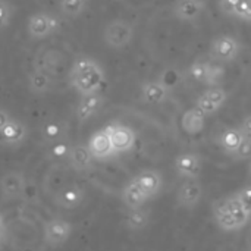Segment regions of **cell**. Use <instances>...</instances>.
<instances>
[{"label":"cell","instance_id":"28","mask_svg":"<svg viewBox=\"0 0 251 251\" xmlns=\"http://www.w3.org/2000/svg\"><path fill=\"white\" fill-rule=\"evenodd\" d=\"M209 69H210V62H196L191 65L190 68V74L191 76L199 81V82H204L206 84V79H207V75H209Z\"/></svg>","mask_w":251,"mask_h":251},{"label":"cell","instance_id":"9","mask_svg":"<svg viewBox=\"0 0 251 251\" xmlns=\"http://www.w3.org/2000/svg\"><path fill=\"white\" fill-rule=\"evenodd\" d=\"M203 196V187L197 179H188L178 190V204L184 209H194Z\"/></svg>","mask_w":251,"mask_h":251},{"label":"cell","instance_id":"21","mask_svg":"<svg viewBox=\"0 0 251 251\" xmlns=\"http://www.w3.org/2000/svg\"><path fill=\"white\" fill-rule=\"evenodd\" d=\"M244 138V134L241 129L238 128H228L225 129L221 137H219V143L222 146V149L228 153V154H232L237 151V149L240 147L241 141Z\"/></svg>","mask_w":251,"mask_h":251},{"label":"cell","instance_id":"25","mask_svg":"<svg viewBox=\"0 0 251 251\" xmlns=\"http://www.w3.org/2000/svg\"><path fill=\"white\" fill-rule=\"evenodd\" d=\"M59 7L65 18H76L85 10L87 0H60Z\"/></svg>","mask_w":251,"mask_h":251},{"label":"cell","instance_id":"34","mask_svg":"<svg viewBox=\"0 0 251 251\" xmlns=\"http://www.w3.org/2000/svg\"><path fill=\"white\" fill-rule=\"evenodd\" d=\"M237 197L240 199V201L243 203V206L246 207V210L251 215V185H247V187L241 188L238 191Z\"/></svg>","mask_w":251,"mask_h":251},{"label":"cell","instance_id":"35","mask_svg":"<svg viewBox=\"0 0 251 251\" xmlns=\"http://www.w3.org/2000/svg\"><path fill=\"white\" fill-rule=\"evenodd\" d=\"M240 129L243 131V134H244L246 137H250L251 138V115L250 116H247V118L243 121L241 128H240Z\"/></svg>","mask_w":251,"mask_h":251},{"label":"cell","instance_id":"14","mask_svg":"<svg viewBox=\"0 0 251 251\" xmlns=\"http://www.w3.org/2000/svg\"><path fill=\"white\" fill-rule=\"evenodd\" d=\"M134 181L140 185V188L146 193V196L149 199H153L156 197L160 190H162V185H163V179H162V175L157 172V171H143L141 174H138Z\"/></svg>","mask_w":251,"mask_h":251},{"label":"cell","instance_id":"6","mask_svg":"<svg viewBox=\"0 0 251 251\" xmlns=\"http://www.w3.org/2000/svg\"><path fill=\"white\" fill-rule=\"evenodd\" d=\"M240 53V43L231 35H221L212 43L210 56L218 62H232Z\"/></svg>","mask_w":251,"mask_h":251},{"label":"cell","instance_id":"11","mask_svg":"<svg viewBox=\"0 0 251 251\" xmlns=\"http://www.w3.org/2000/svg\"><path fill=\"white\" fill-rule=\"evenodd\" d=\"M84 199H85L84 188L72 184V185H68V187L62 188L57 193L56 204L60 209H65V210H74V209H78L84 203Z\"/></svg>","mask_w":251,"mask_h":251},{"label":"cell","instance_id":"30","mask_svg":"<svg viewBox=\"0 0 251 251\" xmlns=\"http://www.w3.org/2000/svg\"><path fill=\"white\" fill-rule=\"evenodd\" d=\"M69 151H71V146H68L60 140L57 143H53V147L50 149V156L53 159H68Z\"/></svg>","mask_w":251,"mask_h":251},{"label":"cell","instance_id":"38","mask_svg":"<svg viewBox=\"0 0 251 251\" xmlns=\"http://www.w3.org/2000/svg\"><path fill=\"white\" fill-rule=\"evenodd\" d=\"M3 226H4V222H3V216L0 215V231L3 229Z\"/></svg>","mask_w":251,"mask_h":251},{"label":"cell","instance_id":"17","mask_svg":"<svg viewBox=\"0 0 251 251\" xmlns=\"http://www.w3.org/2000/svg\"><path fill=\"white\" fill-rule=\"evenodd\" d=\"M206 4L203 0H178L175 4V16L182 21H196L204 12Z\"/></svg>","mask_w":251,"mask_h":251},{"label":"cell","instance_id":"18","mask_svg":"<svg viewBox=\"0 0 251 251\" xmlns=\"http://www.w3.org/2000/svg\"><path fill=\"white\" fill-rule=\"evenodd\" d=\"M168 93H169V90H168L166 84H163L160 81L146 82L141 90L143 100L150 104H157V103L165 101V99L168 97Z\"/></svg>","mask_w":251,"mask_h":251},{"label":"cell","instance_id":"16","mask_svg":"<svg viewBox=\"0 0 251 251\" xmlns=\"http://www.w3.org/2000/svg\"><path fill=\"white\" fill-rule=\"evenodd\" d=\"M28 135V129L25 124L16 119H10L9 124L0 131V141L7 146H18L21 144Z\"/></svg>","mask_w":251,"mask_h":251},{"label":"cell","instance_id":"4","mask_svg":"<svg viewBox=\"0 0 251 251\" xmlns=\"http://www.w3.org/2000/svg\"><path fill=\"white\" fill-rule=\"evenodd\" d=\"M104 129L110 137V141L116 154L129 151L135 146V132L129 126L122 125V124H110Z\"/></svg>","mask_w":251,"mask_h":251},{"label":"cell","instance_id":"20","mask_svg":"<svg viewBox=\"0 0 251 251\" xmlns=\"http://www.w3.org/2000/svg\"><path fill=\"white\" fill-rule=\"evenodd\" d=\"M122 199H124V203L128 206V209L141 207L149 200V197L146 196V193L140 188V185L134 179L124 188Z\"/></svg>","mask_w":251,"mask_h":251},{"label":"cell","instance_id":"2","mask_svg":"<svg viewBox=\"0 0 251 251\" xmlns=\"http://www.w3.org/2000/svg\"><path fill=\"white\" fill-rule=\"evenodd\" d=\"M60 26V21L47 12H37L29 16L28 19V34L34 40H43L49 35H51L54 31H57Z\"/></svg>","mask_w":251,"mask_h":251},{"label":"cell","instance_id":"13","mask_svg":"<svg viewBox=\"0 0 251 251\" xmlns=\"http://www.w3.org/2000/svg\"><path fill=\"white\" fill-rule=\"evenodd\" d=\"M103 104V97L99 93H93V94H87V96H81V100L78 103L76 107V119L78 122H87L88 119H91L101 107Z\"/></svg>","mask_w":251,"mask_h":251},{"label":"cell","instance_id":"37","mask_svg":"<svg viewBox=\"0 0 251 251\" xmlns=\"http://www.w3.org/2000/svg\"><path fill=\"white\" fill-rule=\"evenodd\" d=\"M237 3H238V0H224V6H225V9L229 10V12L234 10V7L237 6Z\"/></svg>","mask_w":251,"mask_h":251},{"label":"cell","instance_id":"8","mask_svg":"<svg viewBox=\"0 0 251 251\" xmlns=\"http://www.w3.org/2000/svg\"><path fill=\"white\" fill-rule=\"evenodd\" d=\"M88 149L93 154L94 159L97 160H104L107 157H112L115 153L113 150V146H112V141H110V137L109 134L106 132V129H100L97 132H94L88 141Z\"/></svg>","mask_w":251,"mask_h":251},{"label":"cell","instance_id":"24","mask_svg":"<svg viewBox=\"0 0 251 251\" xmlns=\"http://www.w3.org/2000/svg\"><path fill=\"white\" fill-rule=\"evenodd\" d=\"M28 84L29 90L35 94H44L50 90L51 87V79L46 72L41 71H32L28 76Z\"/></svg>","mask_w":251,"mask_h":251},{"label":"cell","instance_id":"36","mask_svg":"<svg viewBox=\"0 0 251 251\" xmlns=\"http://www.w3.org/2000/svg\"><path fill=\"white\" fill-rule=\"evenodd\" d=\"M9 121H10V116H9V113L6 112V110H3V109H0V131L9 124Z\"/></svg>","mask_w":251,"mask_h":251},{"label":"cell","instance_id":"27","mask_svg":"<svg viewBox=\"0 0 251 251\" xmlns=\"http://www.w3.org/2000/svg\"><path fill=\"white\" fill-rule=\"evenodd\" d=\"M63 134H65V128L60 122H49L43 126V131H41L43 140L51 144L60 141L63 138Z\"/></svg>","mask_w":251,"mask_h":251},{"label":"cell","instance_id":"22","mask_svg":"<svg viewBox=\"0 0 251 251\" xmlns=\"http://www.w3.org/2000/svg\"><path fill=\"white\" fill-rule=\"evenodd\" d=\"M149 221H150V212L143 207L129 209V212L126 215V226L131 231L144 229L149 225Z\"/></svg>","mask_w":251,"mask_h":251},{"label":"cell","instance_id":"12","mask_svg":"<svg viewBox=\"0 0 251 251\" xmlns=\"http://www.w3.org/2000/svg\"><path fill=\"white\" fill-rule=\"evenodd\" d=\"M176 172L188 179H197L201 174V160L194 153H184L175 159Z\"/></svg>","mask_w":251,"mask_h":251},{"label":"cell","instance_id":"19","mask_svg":"<svg viewBox=\"0 0 251 251\" xmlns=\"http://www.w3.org/2000/svg\"><path fill=\"white\" fill-rule=\"evenodd\" d=\"M204 118L206 115L196 106L190 110H187L182 116V128L187 134H199L204 128Z\"/></svg>","mask_w":251,"mask_h":251},{"label":"cell","instance_id":"26","mask_svg":"<svg viewBox=\"0 0 251 251\" xmlns=\"http://www.w3.org/2000/svg\"><path fill=\"white\" fill-rule=\"evenodd\" d=\"M215 216H216L218 225H219L224 231L232 232V231L241 229L240 225L237 224V221L232 218V215L226 210V207H225L224 204H222V206H218V209H216V212H215Z\"/></svg>","mask_w":251,"mask_h":251},{"label":"cell","instance_id":"7","mask_svg":"<svg viewBox=\"0 0 251 251\" xmlns=\"http://www.w3.org/2000/svg\"><path fill=\"white\" fill-rule=\"evenodd\" d=\"M228 94L224 88L221 87H212L207 91H204L199 100H197V107L204 113V115H212L215 113L218 109H221V106L226 101Z\"/></svg>","mask_w":251,"mask_h":251},{"label":"cell","instance_id":"23","mask_svg":"<svg viewBox=\"0 0 251 251\" xmlns=\"http://www.w3.org/2000/svg\"><path fill=\"white\" fill-rule=\"evenodd\" d=\"M224 206H225L226 210L232 215V218L237 221V224L240 225V228H243V226L247 225V222L250 221L251 215L246 210V207L243 206V203L240 201V199H238L237 196L228 199V200L224 203Z\"/></svg>","mask_w":251,"mask_h":251},{"label":"cell","instance_id":"5","mask_svg":"<svg viewBox=\"0 0 251 251\" xmlns=\"http://www.w3.org/2000/svg\"><path fill=\"white\" fill-rule=\"evenodd\" d=\"M72 234V225L62 218H53L47 222L44 229L46 243L50 247H60L63 246Z\"/></svg>","mask_w":251,"mask_h":251},{"label":"cell","instance_id":"3","mask_svg":"<svg viewBox=\"0 0 251 251\" xmlns=\"http://www.w3.org/2000/svg\"><path fill=\"white\" fill-rule=\"evenodd\" d=\"M104 41L113 49H122L131 43L134 37V26L125 19H115L104 28Z\"/></svg>","mask_w":251,"mask_h":251},{"label":"cell","instance_id":"32","mask_svg":"<svg viewBox=\"0 0 251 251\" xmlns=\"http://www.w3.org/2000/svg\"><path fill=\"white\" fill-rule=\"evenodd\" d=\"M224 76V68L219 66V65H213L210 63V69H209V75H207V79H206V84L207 85H215L221 81V78Z\"/></svg>","mask_w":251,"mask_h":251},{"label":"cell","instance_id":"31","mask_svg":"<svg viewBox=\"0 0 251 251\" xmlns=\"http://www.w3.org/2000/svg\"><path fill=\"white\" fill-rule=\"evenodd\" d=\"M232 13L240 16L241 19L251 21V0H238Z\"/></svg>","mask_w":251,"mask_h":251},{"label":"cell","instance_id":"1","mask_svg":"<svg viewBox=\"0 0 251 251\" xmlns=\"http://www.w3.org/2000/svg\"><path fill=\"white\" fill-rule=\"evenodd\" d=\"M106 79L103 68L91 57L82 56L78 57L69 72V81L71 85L81 94H93L99 93L103 87Z\"/></svg>","mask_w":251,"mask_h":251},{"label":"cell","instance_id":"33","mask_svg":"<svg viewBox=\"0 0 251 251\" xmlns=\"http://www.w3.org/2000/svg\"><path fill=\"white\" fill-rule=\"evenodd\" d=\"M12 18V6L6 0H0V29L7 26Z\"/></svg>","mask_w":251,"mask_h":251},{"label":"cell","instance_id":"10","mask_svg":"<svg viewBox=\"0 0 251 251\" xmlns=\"http://www.w3.org/2000/svg\"><path fill=\"white\" fill-rule=\"evenodd\" d=\"M25 175L18 171L7 172L0 179V190L3 197L6 199H16L24 194L25 190Z\"/></svg>","mask_w":251,"mask_h":251},{"label":"cell","instance_id":"15","mask_svg":"<svg viewBox=\"0 0 251 251\" xmlns=\"http://www.w3.org/2000/svg\"><path fill=\"white\" fill-rule=\"evenodd\" d=\"M68 160L71 163V166L76 171V172H87L91 169L93 166V154L88 149V146L84 144H75L71 147Z\"/></svg>","mask_w":251,"mask_h":251},{"label":"cell","instance_id":"39","mask_svg":"<svg viewBox=\"0 0 251 251\" xmlns=\"http://www.w3.org/2000/svg\"><path fill=\"white\" fill-rule=\"evenodd\" d=\"M249 176H250V179H251V159H250V163H249Z\"/></svg>","mask_w":251,"mask_h":251},{"label":"cell","instance_id":"29","mask_svg":"<svg viewBox=\"0 0 251 251\" xmlns=\"http://www.w3.org/2000/svg\"><path fill=\"white\" fill-rule=\"evenodd\" d=\"M231 156H232L234 159H237V160H249V159H251L250 137H246V135H244V138H243V141H241L240 147H238V149H237V151H235V153H232Z\"/></svg>","mask_w":251,"mask_h":251}]
</instances>
